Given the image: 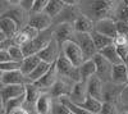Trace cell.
<instances>
[{
	"mask_svg": "<svg viewBox=\"0 0 128 114\" xmlns=\"http://www.w3.org/2000/svg\"><path fill=\"white\" fill-rule=\"evenodd\" d=\"M0 17H2V14H0Z\"/></svg>",
	"mask_w": 128,
	"mask_h": 114,
	"instance_id": "57",
	"label": "cell"
},
{
	"mask_svg": "<svg viewBox=\"0 0 128 114\" xmlns=\"http://www.w3.org/2000/svg\"><path fill=\"white\" fill-rule=\"evenodd\" d=\"M10 114H30V112H28L26 108H18V109L13 110Z\"/></svg>",
	"mask_w": 128,
	"mask_h": 114,
	"instance_id": "45",
	"label": "cell"
},
{
	"mask_svg": "<svg viewBox=\"0 0 128 114\" xmlns=\"http://www.w3.org/2000/svg\"><path fill=\"white\" fill-rule=\"evenodd\" d=\"M115 28L116 34L126 36L128 34V22H123V20H115Z\"/></svg>",
	"mask_w": 128,
	"mask_h": 114,
	"instance_id": "38",
	"label": "cell"
},
{
	"mask_svg": "<svg viewBox=\"0 0 128 114\" xmlns=\"http://www.w3.org/2000/svg\"><path fill=\"white\" fill-rule=\"evenodd\" d=\"M46 5H48V0H34V5H32V9H31L30 14L44 13Z\"/></svg>",
	"mask_w": 128,
	"mask_h": 114,
	"instance_id": "35",
	"label": "cell"
},
{
	"mask_svg": "<svg viewBox=\"0 0 128 114\" xmlns=\"http://www.w3.org/2000/svg\"><path fill=\"white\" fill-rule=\"evenodd\" d=\"M64 9L63 0H48V5L44 10V13L48 14L52 20H54Z\"/></svg>",
	"mask_w": 128,
	"mask_h": 114,
	"instance_id": "27",
	"label": "cell"
},
{
	"mask_svg": "<svg viewBox=\"0 0 128 114\" xmlns=\"http://www.w3.org/2000/svg\"><path fill=\"white\" fill-rule=\"evenodd\" d=\"M8 53H9V56L13 62L16 63H22V60L24 59V55H23V51H22V48L19 46H16V45H12L9 49H8Z\"/></svg>",
	"mask_w": 128,
	"mask_h": 114,
	"instance_id": "32",
	"label": "cell"
},
{
	"mask_svg": "<svg viewBox=\"0 0 128 114\" xmlns=\"http://www.w3.org/2000/svg\"><path fill=\"white\" fill-rule=\"evenodd\" d=\"M4 85H3V72H0V90H3Z\"/></svg>",
	"mask_w": 128,
	"mask_h": 114,
	"instance_id": "47",
	"label": "cell"
},
{
	"mask_svg": "<svg viewBox=\"0 0 128 114\" xmlns=\"http://www.w3.org/2000/svg\"><path fill=\"white\" fill-rule=\"evenodd\" d=\"M5 40H8V38L4 36V34L2 32V31H0V42H3V41H5Z\"/></svg>",
	"mask_w": 128,
	"mask_h": 114,
	"instance_id": "48",
	"label": "cell"
},
{
	"mask_svg": "<svg viewBox=\"0 0 128 114\" xmlns=\"http://www.w3.org/2000/svg\"><path fill=\"white\" fill-rule=\"evenodd\" d=\"M28 26L36 28L38 32H44V31L49 30L52 27V19L45 14V13H40V14H28Z\"/></svg>",
	"mask_w": 128,
	"mask_h": 114,
	"instance_id": "12",
	"label": "cell"
},
{
	"mask_svg": "<svg viewBox=\"0 0 128 114\" xmlns=\"http://www.w3.org/2000/svg\"><path fill=\"white\" fill-rule=\"evenodd\" d=\"M74 35V28L70 23H60L56 26H52V38L56 41L59 48L63 46L67 41H70Z\"/></svg>",
	"mask_w": 128,
	"mask_h": 114,
	"instance_id": "6",
	"label": "cell"
},
{
	"mask_svg": "<svg viewBox=\"0 0 128 114\" xmlns=\"http://www.w3.org/2000/svg\"><path fill=\"white\" fill-rule=\"evenodd\" d=\"M94 24L95 23L90 18L81 14L73 22V28H74V32H78V34H91L94 31Z\"/></svg>",
	"mask_w": 128,
	"mask_h": 114,
	"instance_id": "21",
	"label": "cell"
},
{
	"mask_svg": "<svg viewBox=\"0 0 128 114\" xmlns=\"http://www.w3.org/2000/svg\"><path fill=\"white\" fill-rule=\"evenodd\" d=\"M51 114H73L66 105L60 102L59 100L58 101H52V108H51Z\"/></svg>",
	"mask_w": 128,
	"mask_h": 114,
	"instance_id": "33",
	"label": "cell"
},
{
	"mask_svg": "<svg viewBox=\"0 0 128 114\" xmlns=\"http://www.w3.org/2000/svg\"><path fill=\"white\" fill-rule=\"evenodd\" d=\"M82 13L78 9V4L77 5H64V9L62 10V13L52 20V26H56L60 23H70L73 24V22L76 20Z\"/></svg>",
	"mask_w": 128,
	"mask_h": 114,
	"instance_id": "8",
	"label": "cell"
},
{
	"mask_svg": "<svg viewBox=\"0 0 128 114\" xmlns=\"http://www.w3.org/2000/svg\"><path fill=\"white\" fill-rule=\"evenodd\" d=\"M30 114H37V113H36V112L34 110V112H32V113H30Z\"/></svg>",
	"mask_w": 128,
	"mask_h": 114,
	"instance_id": "54",
	"label": "cell"
},
{
	"mask_svg": "<svg viewBox=\"0 0 128 114\" xmlns=\"http://www.w3.org/2000/svg\"><path fill=\"white\" fill-rule=\"evenodd\" d=\"M100 114H118V108H116L115 104H110V102H102Z\"/></svg>",
	"mask_w": 128,
	"mask_h": 114,
	"instance_id": "36",
	"label": "cell"
},
{
	"mask_svg": "<svg viewBox=\"0 0 128 114\" xmlns=\"http://www.w3.org/2000/svg\"><path fill=\"white\" fill-rule=\"evenodd\" d=\"M102 87H104V82L98 76H92L87 81V94H88V96L102 101Z\"/></svg>",
	"mask_w": 128,
	"mask_h": 114,
	"instance_id": "17",
	"label": "cell"
},
{
	"mask_svg": "<svg viewBox=\"0 0 128 114\" xmlns=\"http://www.w3.org/2000/svg\"><path fill=\"white\" fill-rule=\"evenodd\" d=\"M0 31L4 34V36L8 40H12L14 37V35L19 31V28L12 19L5 18V17H0Z\"/></svg>",
	"mask_w": 128,
	"mask_h": 114,
	"instance_id": "22",
	"label": "cell"
},
{
	"mask_svg": "<svg viewBox=\"0 0 128 114\" xmlns=\"http://www.w3.org/2000/svg\"><path fill=\"white\" fill-rule=\"evenodd\" d=\"M90 35H91L92 42H94L96 50H98V53H99L100 50L105 49L106 46L113 45V38H110V37H106V36H104V35H100V34H98V32H95V31H92Z\"/></svg>",
	"mask_w": 128,
	"mask_h": 114,
	"instance_id": "28",
	"label": "cell"
},
{
	"mask_svg": "<svg viewBox=\"0 0 128 114\" xmlns=\"http://www.w3.org/2000/svg\"><path fill=\"white\" fill-rule=\"evenodd\" d=\"M72 41H74L78 48L81 49L82 54H83V59L84 60H88L92 59L96 54H98V50H96L94 42H92V38L90 34H78V32H74Z\"/></svg>",
	"mask_w": 128,
	"mask_h": 114,
	"instance_id": "3",
	"label": "cell"
},
{
	"mask_svg": "<svg viewBox=\"0 0 128 114\" xmlns=\"http://www.w3.org/2000/svg\"><path fill=\"white\" fill-rule=\"evenodd\" d=\"M0 112L4 114V104H3V99H2V96H0Z\"/></svg>",
	"mask_w": 128,
	"mask_h": 114,
	"instance_id": "46",
	"label": "cell"
},
{
	"mask_svg": "<svg viewBox=\"0 0 128 114\" xmlns=\"http://www.w3.org/2000/svg\"><path fill=\"white\" fill-rule=\"evenodd\" d=\"M92 60H94L95 67H96V76H98L104 84L105 82H110L113 64H110L109 62L106 60L104 56H101L99 53L92 58Z\"/></svg>",
	"mask_w": 128,
	"mask_h": 114,
	"instance_id": "7",
	"label": "cell"
},
{
	"mask_svg": "<svg viewBox=\"0 0 128 114\" xmlns=\"http://www.w3.org/2000/svg\"><path fill=\"white\" fill-rule=\"evenodd\" d=\"M80 74H81V81H88L92 76H96V67L92 59L84 60L83 63L78 67Z\"/></svg>",
	"mask_w": 128,
	"mask_h": 114,
	"instance_id": "25",
	"label": "cell"
},
{
	"mask_svg": "<svg viewBox=\"0 0 128 114\" xmlns=\"http://www.w3.org/2000/svg\"><path fill=\"white\" fill-rule=\"evenodd\" d=\"M12 45H13L12 40H5V41H3V42H0V50H8Z\"/></svg>",
	"mask_w": 128,
	"mask_h": 114,
	"instance_id": "44",
	"label": "cell"
},
{
	"mask_svg": "<svg viewBox=\"0 0 128 114\" xmlns=\"http://www.w3.org/2000/svg\"><path fill=\"white\" fill-rule=\"evenodd\" d=\"M50 67H51V64L45 63V62H40V64L34 69V72H32V73H30V74L27 76V80L30 81V84H34V82L38 81L41 77H44L45 73L50 69Z\"/></svg>",
	"mask_w": 128,
	"mask_h": 114,
	"instance_id": "30",
	"label": "cell"
},
{
	"mask_svg": "<svg viewBox=\"0 0 128 114\" xmlns=\"http://www.w3.org/2000/svg\"><path fill=\"white\" fill-rule=\"evenodd\" d=\"M99 54H100L101 56H104V58L108 60L110 64H113V66H116V64H124L123 62L120 60L118 53H116V48H115L114 45L106 46L105 49H102V50L99 51Z\"/></svg>",
	"mask_w": 128,
	"mask_h": 114,
	"instance_id": "26",
	"label": "cell"
},
{
	"mask_svg": "<svg viewBox=\"0 0 128 114\" xmlns=\"http://www.w3.org/2000/svg\"><path fill=\"white\" fill-rule=\"evenodd\" d=\"M123 3H124V5H126V6L128 8V0H126V2H123Z\"/></svg>",
	"mask_w": 128,
	"mask_h": 114,
	"instance_id": "51",
	"label": "cell"
},
{
	"mask_svg": "<svg viewBox=\"0 0 128 114\" xmlns=\"http://www.w3.org/2000/svg\"><path fill=\"white\" fill-rule=\"evenodd\" d=\"M126 38H127V44H128V34L126 35Z\"/></svg>",
	"mask_w": 128,
	"mask_h": 114,
	"instance_id": "52",
	"label": "cell"
},
{
	"mask_svg": "<svg viewBox=\"0 0 128 114\" xmlns=\"http://www.w3.org/2000/svg\"><path fill=\"white\" fill-rule=\"evenodd\" d=\"M110 82L115 85L124 86L128 84V76H127V66L126 64H116L112 68V76Z\"/></svg>",
	"mask_w": 128,
	"mask_h": 114,
	"instance_id": "18",
	"label": "cell"
},
{
	"mask_svg": "<svg viewBox=\"0 0 128 114\" xmlns=\"http://www.w3.org/2000/svg\"><path fill=\"white\" fill-rule=\"evenodd\" d=\"M2 17L12 19L13 22L18 26L19 30H22L27 24V22H28V13H26L19 5L18 6H12V8L6 9L5 12L2 13Z\"/></svg>",
	"mask_w": 128,
	"mask_h": 114,
	"instance_id": "9",
	"label": "cell"
},
{
	"mask_svg": "<svg viewBox=\"0 0 128 114\" xmlns=\"http://www.w3.org/2000/svg\"><path fill=\"white\" fill-rule=\"evenodd\" d=\"M30 84V81L24 74H22V72L18 70H12V72H5L3 73V85L4 86H16V85H27Z\"/></svg>",
	"mask_w": 128,
	"mask_h": 114,
	"instance_id": "16",
	"label": "cell"
},
{
	"mask_svg": "<svg viewBox=\"0 0 128 114\" xmlns=\"http://www.w3.org/2000/svg\"><path fill=\"white\" fill-rule=\"evenodd\" d=\"M122 5V2L113 0H94V2H78L80 12L90 18L92 22H98L100 19L112 18L115 19L118 9Z\"/></svg>",
	"mask_w": 128,
	"mask_h": 114,
	"instance_id": "1",
	"label": "cell"
},
{
	"mask_svg": "<svg viewBox=\"0 0 128 114\" xmlns=\"http://www.w3.org/2000/svg\"><path fill=\"white\" fill-rule=\"evenodd\" d=\"M20 31H22V32L30 38V41L31 40H34V38H36L38 35H40V32H38V31L36 30V28H34V27H31V26H28V24H26L22 30H20Z\"/></svg>",
	"mask_w": 128,
	"mask_h": 114,
	"instance_id": "37",
	"label": "cell"
},
{
	"mask_svg": "<svg viewBox=\"0 0 128 114\" xmlns=\"http://www.w3.org/2000/svg\"><path fill=\"white\" fill-rule=\"evenodd\" d=\"M87 96H88V94H87V81H81V82H76V84L73 85L68 99L73 102V104L80 105L87 99Z\"/></svg>",
	"mask_w": 128,
	"mask_h": 114,
	"instance_id": "15",
	"label": "cell"
},
{
	"mask_svg": "<svg viewBox=\"0 0 128 114\" xmlns=\"http://www.w3.org/2000/svg\"><path fill=\"white\" fill-rule=\"evenodd\" d=\"M122 112H127V113H128V105H124V106H122Z\"/></svg>",
	"mask_w": 128,
	"mask_h": 114,
	"instance_id": "49",
	"label": "cell"
},
{
	"mask_svg": "<svg viewBox=\"0 0 128 114\" xmlns=\"http://www.w3.org/2000/svg\"><path fill=\"white\" fill-rule=\"evenodd\" d=\"M0 114H3V113H2V112H0Z\"/></svg>",
	"mask_w": 128,
	"mask_h": 114,
	"instance_id": "56",
	"label": "cell"
},
{
	"mask_svg": "<svg viewBox=\"0 0 128 114\" xmlns=\"http://www.w3.org/2000/svg\"><path fill=\"white\" fill-rule=\"evenodd\" d=\"M123 87L124 86L115 85L113 82H105L102 87V102H110V104L118 105Z\"/></svg>",
	"mask_w": 128,
	"mask_h": 114,
	"instance_id": "10",
	"label": "cell"
},
{
	"mask_svg": "<svg viewBox=\"0 0 128 114\" xmlns=\"http://www.w3.org/2000/svg\"><path fill=\"white\" fill-rule=\"evenodd\" d=\"M74 85V82H72L70 80L63 78V77H58L56 82L52 87L48 91V94L51 96V99H60V98H68L70 94V90Z\"/></svg>",
	"mask_w": 128,
	"mask_h": 114,
	"instance_id": "5",
	"label": "cell"
},
{
	"mask_svg": "<svg viewBox=\"0 0 128 114\" xmlns=\"http://www.w3.org/2000/svg\"><path fill=\"white\" fill-rule=\"evenodd\" d=\"M59 55H60V48L54 38L50 41L46 48H44L37 54V56L40 58L41 62H45V63H49V64H54L58 60Z\"/></svg>",
	"mask_w": 128,
	"mask_h": 114,
	"instance_id": "11",
	"label": "cell"
},
{
	"mask_svg": "<svg viewBox=\"0 0 128 114\" xmlns=\"http://www.w3.org/2000/svg\"><path fill=\"white\" fill-rule=\"evenodd\" d=\"M32 5H34V0H19V6L28 14L32 9Z\"/></svg>",
	"mask_w": 128,
	"mask_h": 114,
	"instance_id": "41",
	"label": "cell"
},
{
	"mask_svg": "<svg viewBox=\"0 0 128 114\" xmlns=\"http://www.w3.org/2000/svg\"><path fill=\"white\" fill-rule=\"evenodd\" d=\"M120 114H128L127 112H120Z\"/></svg>",
	"mask_w": 128,
	"mask_h": 114,
	"instance_id": "53",
	"label": "cell"
},
{
	"mask_svg": "<svg viewBox=\"0 0 128 114\" xmlns=\"http://www.w3.org/2000/svg\"><path fill=\"white\" fill-rule=\"evenodd\" d=\"M52 99L48 92H42L35 104V112L37 114H51Z\"/></svg>",
	"mask_w": 128,
	"mask_h": 114,
	"instance_id": "20",
	"label": "cell"
},
{
	"mask_svg": "<svg viewBox=\"0 0 128 114\" xmlns=\"http://www.w3.org/2000/svg\"><path fill=\"white\" fill-rule=\"evenodd\" d=\"M116 53H118V55H119V58H120V60L124 63V60H126V56H127V54H128V45H126V46H119V48H116Z\"/></svg>",
	"mask_w": 128,
	"mask_h": 114,
	"instance_id": "42",
	"label": "cell"
},
{
	"mask_svg": "<svg viewBox=\"0 0 128 114\" xmlns=\"http://www.w3.org/2000/svg\"><path fill=\"white\" fill-rule=\"evenodd\" d=\"M6 62H13L9 56L8 50H0V63H6Z\"/></svg>",
	"mask_w": 128,
	"mask_h": 114,
	"instance_id": "43",
	"label": "cell"
},
{
	"mask_svg": "<svg viewBox=\"0 0 128 114\" xmlns=\"http://www.w3.org/2000/svg\"><path fill=\"white\" fill-rule=\"evenodd\" d=\"M60 53L66 56L70 63L74 66V67H80L84 59H83V54L81 49L78 48V45L74 42V41H67L66 44H63V46L60 48Z\"/></svg>",
	"mask_w": 128,
	"mask_h": 114,
	"instance_id": "4",
	"label": "cell"
},
{
	"mask_svg": "<svg viewBox=\"0 0 128 114\" xmlns=\"http://www.w3.org/2000/svg\"><path fill=\"white\" fill-rule=\"evenodd\" d=\"M44 91H41L40 88H37L34 84H27L24 85V96H26V104L32 106L35 109V104L37 99L41 96V94Z\"/></svg>",
	"mask_w": 128,
	"mask_h": 114,
	"instance_id": "23",
	"label": "cell"
},
{
	"mask_svg": "<svg viewBox=\"0 0 128 114\" xmlns=\"http://www.w3.org/2000/svg\"><path fill=\"white\" fill-rule=\"evenodd\" d=\"M94 31L106 37H110V38H114L118 35L116 34V28H115V20L112 18H105V19H100L98 22H95Z\"/></svg>",
	"mask_w": 128,
	"mask_h": 114,
	"instance_id": "13",
	"label": "cell"
},
{
	"mask_svg": "<svg viewBox=\"0 0 128 114\" xmlns=\"http://www.w3.org/2000/svg\"><path fill=\"white\" fill-rule=\"evenodd\" d=\"M24 95V86L16 85V86H4L3 90H0V96L3 99V104L12 100L14 98H19Z\"/></svg>",
	"mask_w": 128,
	"mask_h": 114,
	"instance_id": "19",
	"label": "cell"
},
{
	"mask_svg": "<svg viewBox=\"0 0 128 114\" xmlns=\"http://www.w3.org/2000/svg\"><path fill=\"white\" fill-rule=\"evenodd\" d=\"M124 64H126V66H128V54H127V56H126V60H124Z\"/></svg>",
	"mask_w": 128,
	"mask_h": 114,
	"instance_id": "50",
	"label": "cell"
},
{
	"mask_svg": "<svg viewBox=\"0 0 128 114\" xmlns=\"http://www.w3.org/2000/svg\"><path fill=\"white\" fill-rule=\"evenodd\" d=\"M113 45H114L115 48L128 45V44H127V38H126V36H123V35H116V36L113 38Z\"/></svg>",
	"mask_w": 128,
	"mask_h": 114,
	"instance_id": "40",
	"label": "cell"
},
{
	"mask_svg": "<svg viewBox=\"0 0 128 114\" xmlns=\"http://www.w3.org/2000/svg\"><path fill=\"white\" fill-rule=\"evenodd\" d=\"M78 106H81L84 110H87L91 114H100V110H101V106H102V101L96 100L91 96H87V99L84 100L82 104H80Z\"/></svg>",
	"mask_w": 128,
	"mask_h": 114,
	"instance_id": "29",
	"label": "cell"
},
{
	"mask_svg": "<svg viewBox=\"0 0 128 114\" xmlns=\"http://www.w3.org/2000/svg\"><path fill=\"white\" fill-rule=\"evenodd\" d=\"M51 40H52V27L44 31V32H40V35L36 38L31 40L24 46H22V51H23L24 58L31 56V55H37L42 49L49 45V42Z\"/></svg>",
	"mask_w": 128,
	"mask_h": 114,
	"instance_id": "2",
	"label": "cell"
},
{
	"mask_svg": "<svg viewBox=\"0 0 128 114\" xmlns=\"http://www.w3.org/2000/svg\"><path fill=\"white\" fill-rule=\"evenodd\" d=\"M24 104H26V96L24 95L9 100L4 104V114H10L13 110H16L18 108H23Z\"/></svg>",
	"mask_w": 128,
	"mask_h": 114,
	"instance_id": "31",
	"label": "cell"
},
{
	"mask_svg": "<svg viewBox=\"0 0 128 114\" xmlns=\"http://www.w3.org/2000/svg\"><path fill=\"white\" fill-rule=\"evenodd\" d=\"M127 76H128V66H127Z\"/></svg>",
	"mask_w": 128,
	"mask_h": 114,
	"instance_id": "55",
	"label": "cell"
},
{
	"mask_svg": "<svg viewBox=\"0 0 128 114\" xmlns=\"http://www.w3.org/2000/svg\"><path fill=\"white\" fill-rule=\"evenodd\" d=\"M58 77H59V76H58L56 67H55V63H54V64H51L50 69L45 73V76H44V77H41L38 81L34 82V85H35L37 88H40L41 91L48 92V91L52 87V85H54L55 82H56Z\"/></svg>",
	"mask_w": 128,
	"mask_h": 114,
	"instance_id": "14",
	"label": "cell"
},
{
	"mask_svg": "<svg viewBox=\"0 0 128 114\" xmlns=\"http://www.w3.org/2000/svg\"><path fill=\"white\" fill-rule=\"evenodd\" d=\"M119 104H120L122 106L128 105V84L124 85V87L122 88L120 96H119Z\"/></svg>",
	"mask_w": 128,
	"mask_h": 114,
	"instance_id": "39",
	"label": "cell"
},
{
	"mask_svg": "<svg viewBox=\"0 0 128 114\" xmlns=\"http://www.w3.org/2000/svg\"><path fill=\"white\" fill-rule=\"evenodd\" d=\"M12 41H13V45H16V46H19V48H22V46H24L27 42H30V38L22 32V31H18V32L14 35V37L12 38Z\"/></svg>",
	"mask_w": 128,
	"mask_h": 114,
	"instance_id": "34",
	"label": "cell"
},
{
	"mask_svg": "<svg viewBox=\"0 0 128 114\" xmlns=\"http://www.w3.org/2000/svg\"><path fill=\"white\" fill-rule=\"evenodd\" d=\"M40 58L37 55H31V56H26L23 60H22V63H20V68L19 70L22 72V74H24L26 77L32 73L34 72V69L40 64Z\"/></svg>",
	"mask_w": 128,
	"mask_h": 114,
	"instance_id": "24",
	"label": "cell"
}]
</instances>
